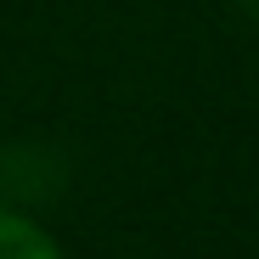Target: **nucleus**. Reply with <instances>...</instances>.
Instances as JSON below:
<instances>
[{
  "instance_id": "nucleus-1",
  "label": "nucleus",
  "mask_w": 259,
  "mask_h": 259,
  "mask_svg": "<svg viewBox=\"0 0 259 259\" xmlns=\"http://www.w3.org/2000/svg\"><path fill=\"white\" fill-rule=\"evenodd\" d=\"M0 259H62V253L51 248V237L39 231L34 220L0 208Z\"/></svg>"
},
{
  "instance_id": "nucleus-2",
  "label": "nucleus",
  "mask_w": 259,
  "mask_h": 259,
  "mask_svg": "<svg viewBox=\"0 0 259 259\" xmlns=\"http://www.w3.org/2000/svg\"><path fill=\"white\" fill-rule=\"evenodd\" d=\"M242 12H248V17H253V23H259V0H242Z\"/></svg>"
}]
</instances>
